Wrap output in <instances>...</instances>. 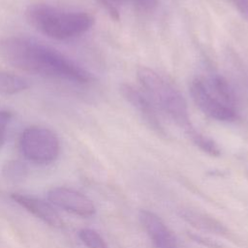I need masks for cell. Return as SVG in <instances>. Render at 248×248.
<instances>
[{"instance_id":"obj_4","label":"cell","mask_w":248,"mask_h":248,"mask_svg":"<svg viewBox=\"0 0 248 248\" xmlns=\"http://www.w3.org/2000/svg\"><path fill=\"white\" fill-rule=\"evenodd\" d=\"M18 145L23 157L37 165L50 164L60 153V141L56 134L41 126L25 129L19 137Z\"/></svg>"},{"instance_id":"obj_21","label":"cell","mask_w":248,"mask_h":248,"mask_svg":"<svg viewBox=\"0 0 248 248\" xmlns=\"http://www.w3.org/2000/svg\"><path fill=\"white\" fill-rule=\"evenodd\" d=\"M246 175H247V177H248V169H247V170H246Z\"/></svg>"},{"instance_id":"obj_1","label":"cell","mask_w":248,"mask_h":248,"mask_svg":"<svg viewBox=\"0 0 248 248\" xmlns=\"http://www.w3.org/2000/svg\"><path fill=\"white\" fill-rule=\"evenodd\" d=\"M1 55L16 68L52 78L84 84L92 79L91 74L80 65L35 39L10 37L0 43Z\"/></svg>"},{"instance_id":"obj_13","label":"cell","mask_w":248,"mask_h":248,"mask_svg":"<svg viewBox=\"0 0 248 248\" xmlns=\"http://www.w3.org/2000/svg\"><path fill=\"white\" fill-rule=\"evenodd\" d=\"M186 136L197 147H199L204 153L213 157H218L221 154V150L217 143L212 139L203 135L196 128L190 131Z\"/></svg>"},{"instance_id":"obj_5","label":"cell","mask_w":248,"mask_h":248,"mask_svg":"<svg viewBox=\"0 0 248 248\" xmlns=\"http://www.w3.org/2000/svg\"><path fill=\"white\" fill-rule=\"evenodd\" d=\"M191 97L196 106L207 116L217 121L231 122L238 118L237 109L222 101L207 86L204 78H195L189 85Z\"/></svg>"},{"instance_id":"obj_16","label":"cell","mask_w":248,"mask_h":248,"mask_svg":"<svg viewBox=\"0 0 248 248\" xmlns=\"http://www.w3.org/2000/svg\"><path fill=\"white\" fill-rule=\"evenodd\" d=\"M98 1L113 19L119 18V8L126 2V0H98Z\"/></svg>"},{"instance_id":"obj_3","label":"cell","mask_w":248,"mask_h":248,"mask_svg":"<svg viewBox=\"0 0 248 248\" xmlns=\"http://www.w3.org/2000/svg\"><path fill=\"white\" fill-rule=\"evenodd\" d=\"M137 78L156 108L183 129L185 134L195 128L189 116L185 98L171 82L146 66L137 69Z\"/></svg>"},{"instance_id":"obj_8","label":"cell","mask_w":248,"mask_h":248,"mask_svg":"<svg viewBox=\"0 0 248 248\" xmlns=\"http://www.w3.org/2000/svg\"><path fill=\"white\" fill-rule=\"evenodd\" d=\"M140 224L157 248H179L172 232L155 213L142 209L139 213Z\"/></svg>"},{"instance_id":"obj_11","label":"cell","mask_w":248,"mask_h":248,"mask_svg":"<svg viewBox=\"0 0 248 248\" xmlns=\"http://www.w3.org/2000/svg\"><path fill=\"white\" fill-rule=\"evenodd\" d=\"M204 80L207 86L210 88V90L217 97H219L226 104L236 108L235 93L231 84L229 83V81L223 76L219 74H211L209 78H204Z\"/></svg>"},{"instance_id":"obj_17","label":"cell","mask_w":248,"mask_h":248,"mask_svg":"<svg viewBox=\"0 0 248 248\" xmlns=\"http://www.w3.org/2000/svg\"><path fill=\"white\" fill-rule=\"evenodd\" d=\"M12 119V112L6 109L0 110V149L5 143L9 123Z\"/></svg>"},{"instance_id":"obj_6","label":"cell","mask_w":248,"mask_h":248,"mask_svg":"<svg viewBox=\"0 0 248 248\" xmlns=\"http://www.w3.org/2000/svg\"><path fill=\"white\" fill-rule=\"evenodd\" d=\"M119 90L123 98L131 105L150 129L159 135H165L164 127L157 112V108L143 91L130 83H122Z\"/></svg>"},{"instance_id":"obj_10","label":"cell","mask_w":248,"mask_h":248,"mask_svg":"<svg viewBox=\"0 0 248 248\" xmlns=\"http://www.w3.org/2000/svg\"><path fill=\"white\" fill-rule=\"evenodd\" d=\"M180 217L191 226L204 232H209L220 235H226L229 232L228 228L219 220L200 210L191 208L181 209Z\"/></svg>"},{"instance_id":"obj_7","label":"cell","mask_w":248,"mask_h":248,"mask_svg":"<svg viewBox=\"0 0 248 248\" xmlns=\"http://www.w3.org/2000/svg\"><path fill=\"white\" fill-rule=\"evenodd\" d=\"M48 201L57 207L80 217L95 214V205L85 195L67 187H54L47 192Z\"/></svg>"},{"instance_id":"obj_9","label":"cell","mask_w":248,"mask_h":248,"mask_svg":"<svg viewBox=\"0 0 248 248\" xmlns=\"http://www.w3.org/2000/svg\"><path fill=\"white\" fill-rule=\"evenodd\" d=\"M11 197L20 206L49 226L55 228L62 227L63 221L60 215L48 202L36 197L19 193H13Z\"/></svg>"},{"instance_id":"obj_2","label":"cell","mask_w":248,"mask_h":248,"mask_svg":"<svg viewBox=\"0 0 248 248\" xmlns=\"http://www.w3.org/2000/svg\"><path fill=\"white\" fill-rule=\"evenodd\" d=\"M26 16L38 31L55 40L78 37L94 24V17L88 13L61 10L43 3L31 5Z\"/></svg>"},{"instance_id":"obj_20","label":"cell","mask_w":248,"mask_h":248,"mask_svg":"<svg viewBox=\"0 0 248 248\" xmlns=\"http://www.w3.org/2000/svg\"><path fill=\"white\" fill-rule=\"evenodd\" d=\"M140 8L147 11L155 9L159 3V0H133Z\"/></svg>"},{"instance_id":"obj_19","label":"cell","mask_w":248,"mask_h":248,"mask_svg":"<svg viewBox=\"0 0 248 248\" xmlns=\"http://www.w3.org/2000/svg\"><path fill=\"white\" fill-rule=\"evenodd\" d=\"M190 237L195 240L196 242H199L206 247H209V248H220V244L209 239V238H206L204 236H202V235H199V234H196V233H192L190 234Z\"/></svg>"},{"instance_id":"obj_18","label":"cell","mask_w":248,"mask_h":248,"mask_svg":"<svg viewBox=\"0 0 248 248\" xmlns=\"http://www.w3.org/2000/svg\"><path fill=\"white\" fill-rule=\"evenodd\" d=\"M248 21V0H227Z\"/></svg>"},{"instance_id":"obj_14","label":"cell","mask_w":248,"mask_h":248,"mask_svg":"<svg viewBox=\"0 0 248 248\" xmlns=\"http://www.w3.org/2000/svg\"><path fill=\"white\" fill-rule=\"evenodd\" d=\"M28 172L26 165L19 160H10L5 163L2 168L3 176L12 182L23 180Z\"/></svg>"},{"instance_id":"obj_15","label":"cell","mask_w":248,"mask_h":248,"mask_svg":"<svg viewBox=\"0 0 248 248\" xmlns=\"http://www.w3.org/2000/svg\"><path fill=\"white\" fill-rule=\"evenodd\" d=\"M78 237L88 248H109L101 234L92 229H81L78 232Z\"/></svg>"},{"instance_id":"obj_12","label":"cell","mask_w":248,"mask_h":248,"mask_svg":"<svg viewBox=\"0 0 248 248\" xmlns=\"http://www.w3.org/2000/svg\"><path fill=\"white\" fill-rule=\"evenodd\" d=\"M29 87L28 81L14 73L0 71V95L11 96L20 93Z\"/></svg>"}]
</instances>
